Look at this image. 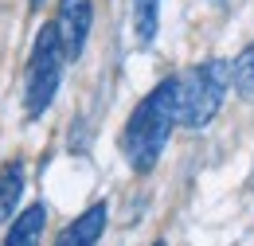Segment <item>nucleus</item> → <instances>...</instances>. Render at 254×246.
<instances>
[{"mask_svg":"<svg viewBox=\"0 0 254 246\" xmlns=\"http://www.w3.org/2000/svg\"><path fill=\"white\" fill-rule=\"evenodd\" d=\"M180 122V78H164L137 102L122 133V153L133 172H153Z\"/></svg>","mask_w":254,"mask_h":246,"instance_id":"obj_1","label":"nucleus"},{"mask_svg":"<svg viewBox=\"0 0 254 246\" xmlns=\"http://www.w3.org/2000/svg\"><path fill=\"white\" fill-rule=\"evenodd\" d=\"M63 62H66V51L59 43L55 24L39 28L32 55H28V74H24V114L32 122L51 110V102L59 94V82H63Z\"/></svg>","mask_w":254,"mask_h":246,"instance_id":"obj_2","label":"nucleus"},{"mask_svg":"<svg viewBox=\"0 0 254 246\" xmlns=\"http://www.w3.org/2000/svg\"><path fill=\"white\" fill-rule=\"evenodd\" d=\"M231 90V62L227 59H207L180 74V125L203 129L219 114L223 98Z\"/></svg>","mask_w":254,"mask_h":246,"instance_id":"obj_3","label":"nucleus"},{"mask_svg":"<svg viewBox=\"0 0 254 246\" xmlns=\"http://www.w3.org/2000/svg\"><path fill=\"white\" fill-rule=\"evenodd\" d=\"M90 24H94V0H59L55 8V31L66 51V62L78 59L86 39H90Z\"/></svg>","mask_w":254,"mask_h":246,"instance_id":"obj_4","label":"nucleus"},{"mask_svg":"<svg viewBox=\"0 0 254 246\" xmlns=\"http://www.w3.org/2000/svg\"><path fill=\"white\" fill-rule=\"evenodd\" d=\"M106 219H110V207H106V203L86 207L74 223H66V227H63V235L55 239V246H98L102 231H106Z\"/></svg>","mask_w":254,"mask_h":246,"instance_id":"obj_5","label":"nucleus"},{"mask_svg":"<svg viewBox=\"0 0 254 246\" xmlns=\"http://www.w3.org/2000/svg\"><path fill=\"white\" fill-rule=\"evenodd\" d=\"M43 227H47V207H43V203H32L28 211H20V215L12 219L8 235H4V246H39Z\"/></svg>","mask_w":254,"mask_h":246,"instance_id":"obj_6","label":"nucleus"},{"mask_svg":"<svg viewBox=\"0 0 254 246\" xmlns=\"http://www.w3.org/2000/svg\"><path fill=\"white\" fill-rule=\"evenodd\" d=\"M24 195V160H4L0 164V223L16 215Z\"/></svg>","mask_w":254,"mask_h":246,"instance_id":"obj_7","label":"nucleus"},{"mask_svg":"<svg viewBox=\"0 0 254 246\" xmlns=\"http://www.w3.org/2000/svg\"><path fill=\"white\" fill-rule=\"evenodd\" d=\"M160 28V0H133V35L141 47H149L157 39Z\"/></svg>","mask_w":254,"mask_h":246,"instance_id":"obj_8","label":"nucleus"},{"mask_svg":"<svg viewBox=\"0 0 254 246\" xmlns=\"http://www.w3.org/2000/svg\"><path fill=\"white\" fill-rule=\"evenodd\" d=\"M231 86L243 94V98H254V43L239 51V59L231 62Z\"/></svg>","mask_w":254,"mask_h":246,"instance_id":"obj_9","label":"nucleus"},{"mask_svg":"<svg viewBox=\"0 0 254 246\" xmlns=\"http://www.w3.org/2000/svg\"><path fill=\"white\" fill-rule=\"evenodd\" d=\"M28 4H32V8H43V4H47V0H28Z\"/></svg>","mask_w":254,"mask_h":246,"instance_id":"obj_10","label":"nucleus"},{"mask_svg":"<svg viewBox=\"0 0 254 246\" xmlns=\"http://www.w3.org/2000/svg\"><path fill=\"white\" fill-rule=\"evenodd\" d=\"M153 246H164V243H153Z\"/></svg>","mask_w":254,"mask_h":246,"instance_id":"obj_11","label":"nucleus"}]
</instances>
